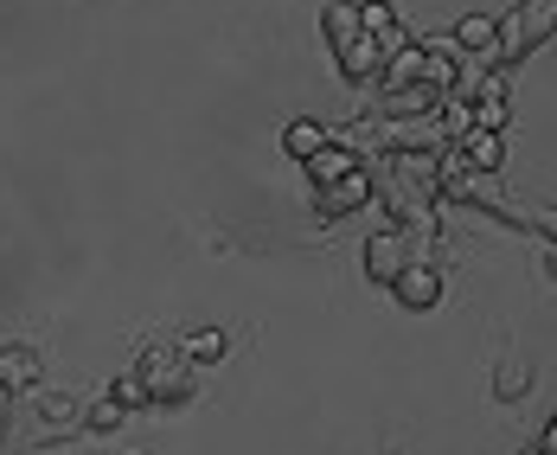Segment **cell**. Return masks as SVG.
I'll return each mask as SVG.
<instances>
[{"mask_svg": "<svg viewBox=\"0 0 557 455\" xmlns=\"http://www.w3.org/2000/svg\"><path fill=\"white\" fill-rule=\"evenodd\" d=\"M468 161H474L481 173H487V168H500V135H487V128H474V135H468Z\"/></svg>", "mask_w": 557, "mask_h": 455, "instance_id": "30bf717a", "label": "cell"}, {"mask_svg": "<svg viewBox=\"0 0 557 455\" xmlns=\"http://www.w3.org/2000/svg\"><path fill=\"white\" fill-rule=\"evenodd\" d=\"M321 26H327V39H334V46H352V39H359V7H346V0H334Z\"/></svg>", "mask_w": 557, "mask_h": 455, "instance_id": "9c48e42d", "label": "cell"}, {"mask_svg": "<svg viewBox=\"0 0 557 455\" xmlns=\"http://www.w3.org/2000/svg\"><path fill=\"white\" fill-rule=\"evenodd\" d=\"M339 71H346V77H359V84H366V77H379V71H385V46L359 33L352 46H339Z\"/></svg>", "mask_w": 557, "mask_h": 455, "instance_id": "3957f363", "label": "cell"}, {"mask_svg": "<svg viewBox=\"0 0 557 455\" xmlns=\"http://www.w3.org/2000/svg\"><path fill=\"white\" fill-rule=\"evenodd\" d=\"M115 423H122V404L115 398H103L97 410H90V430H115Z\"/></svg>", "mask_w": 557, "mask_h": 455, "instance_id": "7c38bea8", "label": "cell"}, {"mask_svg": "<svg viewBox=\"0 0 557 455\" xmlns=\"http://www.w3.org/2000/svg\"><path fill=\"white\" fill-rule=\"evenodd\" d=\"M494 39H500V26H494L487 13H468V20L455 26V46H474V52H494Z\"/></svg>", "mask_w": 557, "mask_h": 455, "instance_id": "ba28073f", "label": "cell"}, {"mask_svg": "<svg viewBox=\"0 0 557 455\" xmlns=\"http://www.w3.org/2000/svg\"><path fill=\"white\" fill-rule=\"evenodd\" d=\"M301 168H308V180H314V186H334V180H346V173L359 168V161H352L346 148H334V142H327V148H321L314 161H301Z\"/></svg>", "mask_w": 557, "mask_h": 455, "instance_id": "8992f818", "label": "cell"}, {"mask_svg": "<svg viewBox=\"0 0 557 455\" xmlns=\"http://www.w3.org/2000/svg\"><path fill=\"white\" fill-rule=\"evenodd\" d=\"M282 148H288L295 161H314V155L327 148V128H321V122H288V128H282Z\"/></svg>", "mask_w": 557, "mask_h": 455, "instance_id": "52a82bcc", "label": "cell"}, {"mask_svg": "<svg viewBox=\"0 0 557 455\" xmlns=\"http://www.w3.org/2000/svg\"><path fill=\"white\" fill-rule=\"evenodd\" d=\"M532 455H545V450H532Z\"/></svg>", "mask_w": 557, "mask_h": 455, "instance_id": "9a60e30c", "label": "cell"}, {"mask_svg": "<svg viewBox=\"0 0 557 455\" xmlns=\"http://www.w3.org/2000/svg\"><path fill=\"white\" fill-rule=\"evenodd\" d=\"M552 276H557V250H552Z\"/></svg>", "mask_w": 557, "mask_h": 455, "instance_id": "5bb4252c", "label": "cell"}, {"mask_svg": "<svg viewBox=\"0 0 557 455\" xmlns=\"http://www.w3.org/2000/svg\"><path fill=\"white\" fill-rule=\"evenodd\" d=\"M545 455H557V423H552V436H545Z\"/></svg>", "mask_w": 557, "mask_h": 455, "instance_id": "4fadbf2b", "label": "cell"}, {"mask_svg": "<svg viewBox=\"0 0 557 455\" xmlns=\"http://www.w3.org/2000/svg\"><path fill=\"white\" fill-rule=\"evenodd\" d=\"M366 193H372V186H366V173L352 168L346 180L321 186V212H327V219H334V212H352V206H366Z\"/></svg>", "mask_w": 557, "mask_h": 455, "instance_id": "5b68a950", "label": "cell"}, {"mask_svg": "<svg viewBox=\"0 0 557 455\" xmlns=\"http://www.w3.org/2000/svg\"><path fill=\"white\" fill-rule=\"evenodd\" d=\"M404 263H410V257H404V237H397V231H379V237L366 244V270H372V283H397Z\"/></svg>", "mask_w": 557, "mask_h": 455, "instance_id": "7a4b0ae2", "label": "cell"}, {"mask_svg": "<svg viewBox=\"0 0 557 455\" xmlns=\"http://www.w3.org/2000/svg\"><path fill=\"white\" fill-rule=\"evenodd\" d=\"M391 288H397L404 308H436V302H443V270H436V263H404Z\"/></svg>", "mask_w": 557, "mask_h": 455, "instance_id": "6da1fadb", "label": "cell"}, {"mask_svg": "<svg viewBox=\"0 0 557 455\" xmlns=\"http://www.w3.org/2000/svg\"><path fill=\"white\" fill-rule=\"evenodd\" d=\"M224 353V334H193L186 341V359H219Z\"/></svg>", "mask_w": 557, "mask_h": 455, "instance_id": "8fae6325", "label": "cell"}, {"mask_svg": "<svg viewBox=\"0 0 557 455\" xmlns=\"http://www.w3.org/2000/svg\"><path fill=\"white\" fill-rule=\"evenodd\" d=\"M33 379H39L33 346H7L0 353V392H33Z\"/></svg>", "mask_w": 557, "mask_h": 455, "instance_id": "277c9868", "label": "cell"}]
</instances>
